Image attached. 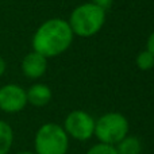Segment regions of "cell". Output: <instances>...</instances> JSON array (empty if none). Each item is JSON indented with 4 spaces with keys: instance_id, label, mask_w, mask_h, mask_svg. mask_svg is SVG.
Returning a JSON list of instances; mask_svg holds the SVG:
<instances>
[{
    "instance_id": "11",
    "label": "cell",
    "mask_w": 154,
    "mask_h": 154,
    "mask_svg": "<svg viewBox=\"0 0 154 154\" xmlns=\"http://www.w3.org/2000/svg\"><path fill=\"white\" fill-rule=\"evenodd\" d=\"M137 66L141 70H150L154 66V56L147 50L141 51L137 57Z\"/></svg>"
},
{
    "instance_id": "1",
    "label": "cell",
    "mask_w": 154,
    "mask_h": 154,
    "mask_svg": "<svg viewBox=\"0 0 154 154\" xmlns=\"http://www.w3.org/2000/svg\"><path fill=\"white\" fill-rule=\"evenodd\" d=\"M73 31L69 23L64 19H49L42 23L32 37L34 51L46 58L60 56L70 46L73 41Z\"/></svg>"
},
{
    "instance_id": "13",
    "label": "cell",
    "mask_w": 154,
    "mask_h": 154,
    "mask_svg": "<svg viewBox=\"0 0 154 154\" xmlns=\"http://www.w3.org/2000/svg\"><path fill=\"white\" fill-rule=\"evenodd\" d=\"M112 2H114V0H92L91 3H93V4L99 5V7H101L103 10H107L108 7H111Z\"/></svg>"
},
{
    "instance_id": "16",
    "label": "cell",
    "mask_w": 154,
    "mask_h": 154,
    "mask_svg": "<svg viewBox=\"0 0 154 154\" xmlns=\"http://www.w3.org/2000/svg\"><path fill=\"white\" fill-rule=\"evenodd\" d=\"M15 154H35L34 152H30V150H22V152H18Z\"/></svg>"
},
{
    "instance_id": "12",
    "label": "cell",
    "mask_w": 154,
    "mask_h": 154,
    "mask_svg": "<svg viewBox=\"0 0 154 154\" xmlns=\"http://www.w3.org/2000/svg\"><path fill=\"white\" fill-rule=\"evenodd\" d=\"M85 154H118V152H116V149H115V146L104 145V143L99 142V143L91 146Z\"/></svg>"
},
{
    "instance_id": "7",
    "label": "cell",
    "mask_w": 154,
    "mask_h": 154,
    "mask_svg": "<svg viewBox=\"0 0 154 154\" xmlns=\"http://www.w3.org/2000/svg\"><path fill=\"white\" fill-rule=\"evenodd\" d=\"M48 69V58L37 51L29 53L22 61V70L29 79H39Z\"/></svg>"
},
{
    "instance_id": "4",
    "label": "cell",
    "mask_w": 154,
    "mask_h": 154,
    "mask_svg": "<svg viewBox=\"0 0 154 154\" xmlns=\"http://www.w3.org/2000/svg\"><path fill=\"white\" fill-rule=\"evenodd\" d=\"M130 125L127 118L120 112H107L95 120V134L100 143L116 146L128 135Z\"/></svg>"
},
{
    "instance_id": "15",
    "label": "cell",
    "mask_w": 154,
    "mask_h": 154,
    "mask_svg": "<svg viewBox=\"0 0 154 154\" xmlns=\"http://www.w3.org/2000/svg\"><path fill=\"white\" fill-rule=\"evenodd\" d=\"M5 68H7V65H5V61L0 57V76H3L4 75V72H5Z\"/></svg>"
},
{
    "instance_id": "5",
    "label": "cell",
    "mask_w": 154,
    "mask_h": 154,
    "mask_svg": "<svg viewBox=\"0 0 154 154\" xmlns=\"http://www.w3.org/2000/svg\"><path fill=\"white\" fill-rule=\"evenodd\" d=\"M62 127L69 138L85 142L95 134V119L87 111L75 109L68 114Z\"/></svg>"
},
{
    "instance_id": "9",
    "label": "cell",
    "mask_w": 154,
    "mask_h": 154,
    "mask_svg": "<svg viewBox=\"0 0 154 154\" xmlns=\"http://www.w3.org/2000/svg\"><path fill=\"white\" fill-rule=\"evenodd\" d=\"M118 154H141L142 153V142L139 138L133 135H127L115 146Z\"/></svg>"
},
{
    "instance_id": "3",
    "label": "cell",
    "mask_w": 154,
    "mask_h": 154,
    "mask_svg": "<svg viewBox=\"0 0 154 154\" xmlns=\"http://www.w3.org/2000/svg\"><path fill=\"white\" fill-rule=\"evenodd\" d=\"M69 150V137L64 127L57 123H45L34 137L35 154H66Z\"/></svg>"
},
{
    "instance_id": "10",
    "label": "cell",
    "mask_w": 154,
    "mask_h": 154,
    "mask_svg": "<svg viewBox=\"0 0 154 154\" xmlns=\"http://www.w3.org/2000/svg\"><path fill=\"white\" fill-rule=\"evenodd\" d=\"M14 143V130L7 122L0 120V154H8Z\"/></svg>"
},
{
    "instance_id": "6",
    "label": "cell",
    "mask_w": 154,
    "mask_h": 154,
    "mask_svg": "<svg viewBox=\"0 0 154 154\" xmlns=\"http://www.w3.org/2000/svg\"><path fill=\"white\" fill-rule=\"evenodd\" d=\"M27 106L26 91L16 84H7L0 88V109L7 114L20 112Z\"/></svg>"
},
{
    "instance_id": "2",
    "label": "cell",
    "mask_w": 154,
    "mask_h": 154,
    "mask_svg": "<svg viewBox=\"0 0 154 154\" xmlns=\"http://www.w3.org/2000/svg\"><path fill=\"white\" fill-rule=\"evenodd\" d=\"M104 22H106V10L93 3H85L73 10L68 23L73 34L88 38L97 34L103 27Z\"/></svg>"
},
{
    "instance_id": "14",
    "label": "cell",
    "mask_w": 154,
    "mask_h": 154,
    "mask_svg": "<svg viewBox=\"0 0 154 154\" xmlns=\"http://www.w3.org/2000/svg\"><path fill=\"white\" fill-rule=\"evenodd\" d=\"M147 51H150V53L154 56V31L152 32V35L149 37V39H147Z\"/></svg>"
},
{
    "instance_id": "8",
    "label": "cell",
    "mask_w": 154,
    "mask_h": 154,
    "mask_svg": "<svg viewBox=\"0 0 154 154\" xmlns=\"http://www.w3.org/2000/svg\"><path fill=\"white\" fill-rule=\"evenodd\" d=\"M27 103L34 107H45L51 100V89L45 84H34L26 91Z\"/></svg>"
}]
</instances>
